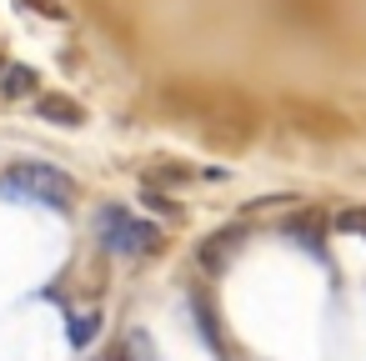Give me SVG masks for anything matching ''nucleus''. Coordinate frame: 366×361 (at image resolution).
<instances>
[{"label":"nucleus","mask_w":366,"mask_h":361,"mask_svg":"<svg viewBox=\"0 0 366 361\" xmlns=\"http://www.w3.org/2000/svg\"><path fill=\"white\" fill-rule=\"evenodd\" d=\"M21 6L41 11V16H51V21H66V6H61V0H21Z\"/></svg>","instance_id":"9b49d317"},{"label":"nucleus","mask_w":366,"mask_h":361,"mask_svg":"<svg viewBox=\"0 0 366 361\" xmlns=\"http://www.w3.org/2000/svg\"><path fill=\"white\" fill-rule=\"evenodd\" d=\"M36 71L31 66H6V81H0V91H6V96H36Z\"/></svg>","instance_id":"0eeeda50"},{"label":"nucleus","mask_w":366,"mask_h":361,"mask_svg":"<svg viewBox=\"0 0 366 361\" xmlns=\"http://www.w3.org/2000/svg\"><path fill=\"white\" fill-rule=\"evenodd\" d=\"M96 331H101V316H71V326H66L71 346H86V341H91Z\"/></svg>","instance_id":"1a4fd4ad"},{"label":"nucleus","mask_w":366,"mask_h":361,"mask_svg":"<svg viewBox=\"0 0 366 361\" xmlns=\"http://www.w3.org/2000/svg\"><path fill=\"white\" fill-rule=\"evenodd\" d=\"M281 116H286V126H291L296 136H306V141H351V136L361 131L346 111L321 106V101H286Z\"/></svg>","instance_id":"20e7f679"},{"label":"nucleus","mask_w":366,"mask_h":361,"mask_svg":"<svg viewBox=\"0 0 366 361\" xmlns=\"http://www.w3.org/2000/svg\"><path fill=\"white\" fill-rule=\"evenodd\" d=\"M96 236H101V246L116 251V256H151V251H161V226L136 221V216L121 211V206H106V211L96 216Z\"/></svg>","instance_id":"7ed1b4c3"},{"label":"nucleus","mask_w":366,"mask_h":361,"mask_svg":"<svg viewBox=\"0 0 366 361\" xmlns=\"http://www.w3.org/2000/svg\"><path fill=\"white\" fill-rule=\"evenodd\" d=\"M36 116H41V121H56V126H81V121H86V111H81L71 96H41V101H36Z\"/></svg>","instance_id":"39448f33"},{"label":"nucleus","mask_w":366,"mask_h":361,"mask_svg":"<svg viewBox=\"0 0 366 361\" xmlns=\"http://www.w3.org/2000/svg\"><path fill=\"white\" fill-rule=\"evenodd\" d=\"M166 111L181 126H196L221 151H246L261 136V106L241 96L236 86H166Z\"/></svg>","instance_id":"f257e3e1"},{"label":"nucleus","mask_w":366,"mask_h":361,"mask_svg":"<svg viewBox=\"0 0 366 361\" xmlns=\"http://www.w3.org/2000/svg\"><path fill=\"white\" fill-rule=\"evenodd\" d=\"M121 361H156V346H151V336H146V331H131V336H126V351H121Z\"/></svg>","instance_id":"6e6552de"},{"label":"nucleus","mask_w":366,"mask_h":361,"mask_svg":"<svg viewBox=\"0 0 366 361\" xmlns=\"http://www.w3.org/2000/svg\"><path fill=\"white\" fill-rule=\"evenodd\" d=\"M336 231H351V236H366V206H346L336 216Z\"/></svg>","instance_id":"9d476101"},{"label":"nucleus","mask_w":366,"mask_h":361,"mask_svg":"<svg viewBox=\"0 0 366 361\" xmlns=\"http://www.w3.org/2000/svg\"><path fill=\"white\" fill-rule=\"evenodd\" d=\"M0 201H36V206H51V211H66L76 201V181L56 166H41V161H21L0 176Z\"/></svg>","instance_id":"f03ea898"},{"label":"nucleus","mask_w":366,"mask_h":361,"mask_svg":"<svg viewBox=\"0 0 366 361\" xmlns=\"http://www.w3.org/2000/svg\"><path fill=\"white\" fill-rule=\"evenodd\" d=\"M241 246V231H216V236H206V246H201V266L206 271H221L226 266V256Z\"/></svg>","instance_id":"423d86ee"}]
</instances>
